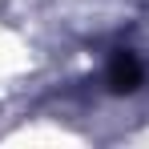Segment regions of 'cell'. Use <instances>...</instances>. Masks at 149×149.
Returning a JSON list of instances; mask_svg holds the SVG:
<instances>
[{"label": "cell", "instance_id": "obj_1", "mask_svg": "<svg viewBox=\"0 0 149 149\" xmlns=\"http://www.w3.org/2000/svg\"><path fill=\"white\" fill-rule=\"evenodd\" d=\"M141 61L133 56V52H117L113 61H109V89L113 93H133L137 85H141Z\"/></svg>", "mask_w": 149, "mask_h": 149}]
</instances>
